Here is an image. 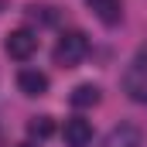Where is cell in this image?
<instances>
[{"mask_svg":"<svg viewBox=\"0 0 147 147\" xmlns=\"http://www.w3.org/2000/svg\"><path fill=\"white\" fill-rule=\"evenodd\" d=\"M86 51H89V41L82 31H69V34L58 38V45H55V65H62V69H75L82 58H86Z\"/></svg>","mask_w":147,"mask_h":147,"instance_id":"cell-1","label":"cell"},{"mask_svg":"<svg viewBox=\"0 0 147 147\" xmlns=\"http://www.w3.org/2000/svg\"><path fill=\"white\" fill-rule=\"evenodd\" d=\"M3 51H7L10 58H17V62H28V58L38 51V34L31 31V28H17V31H10V34H7Z\"/></svg>","mask_w":147,"mask_h":147,"instance_id":"cell-2","label":"cell"},{"mask_svg":"<svg viewBox=\"0 0 147 147\" xmlns=\"http://www.w3.org/2000/svg\"><path fill=\"white\" fill-rule=\"evenodd\" d=\"M103 147H144V134H140L137 123H120L106 134Z\"/></svg>","mask_w":147,"mask_h":147,"instance_id":"cell-3","label":"cell"},{"mask_svg":"<svg viewBox=\"0 0 147 147\" xmlns=\"http://www.w3.org/2000/svg\"><path fill=\"white\" fill-rule=\"evenodd\" d=\"M62 137H65L69 147H89V144H92V123L82 120V116H72V120H65Z\"/></svg>","mask_w":147,"mask_h":147,"instance_id":"cell-4","label":"cell"},{"mask_svg":"<svg viewBox=\"0 0 147 147\" xmlns=\"http://www.w3.org/2000/svg\"><path fill=\"white\" fill-rule=\"evenodd\" d=\"M17 89H21L24 96H45V92H48V75L38 72V69H21Z\"/></svg>","mask_w":147,"mask_h":147,"instance_id":"cell-5","label":"cell"},{"mask_svg":"<svg viewBox=\"0 0 147 147\" xmlns=\"http://www.w3.org/2000/svg\"><path fill=\"white\" fill-rule=\"evenodd\" d=\"M69 103H72L75 110L96 106V103H99V86H92V82H82V86H75V89H72V96H69Z\"/></svg>","mask_w":147,"mask_h":147,"instance_id":"cell-6","label":"cell"},{"mask_svg":"<svg viewBox=\"0 0 147 147\" xmlns=\"http://www.w3.org/2000/svg\"><path fill=\"white\" fill-rule=\"evenodd\" d=\"M89 7H92V14H96L103 24H116V21L123 17L120 0H89Z\"/></svg>","mask_w":147,"mask_h":147,"instance_id":"cell-7","label":"cell"},{"mask_svg":"<svg viewBox=\"0 0 147 147\" xmlns=\"http://www.w3.org/2000/svg\"><path fill=\"white\" fill-rule=\"evenodd\" d=\"M28 134L38 137V140H48V137L55 134V120H51V116H34V120L28 123Z\"/></svg>","mask_w":147,"mask_h":147,"instance_id":"cell-8","label":"cell"},{"mask_svg":"<svg viewBox=\"0 0 147 147\" xmlns=\"http://www.w3.org/2000/svg\"><path fill=\"white\" fill-rule=\"evenodd\" d=\"M28 17H31V21H38V24H55V21H58L55 7H38V3H31V7H28Z\"/></svg>","mask_w":147,"mask_h":147,"instance_id":"cell-9","label":"cell"},{"mask_svg":"<svg viewBox=\"0 0 147 147\" xmlns=\"http://www.w3.org/2000/svg\"><path fill=\"white\" fill-rule=\"evenodd\" d=\"M17 147H34V144H17Z\"/></svg>","mask_w":147,"mask_h":147,"instance_id":"cell-10","label":"cell"}]
</instances>
